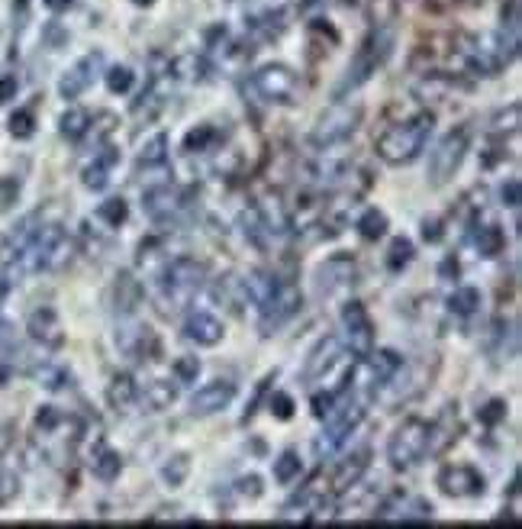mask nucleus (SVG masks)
<instances>
[{
	"label": "nucleus",
	"instance_id": "nucleus-36",
	"mask_svg": "<svg viewBox=\"0 0 522 529\" xmlns=\"http://www.w3.org/2000/svg\"><path fill=\"white\" fill-rule=\"evenodd\" d=\"M410 262H413V242L397 236L394 242H390V249H387V268L390 271H403Z\"/></svg>",
	"mask_w": 522,
	"mask_h": 529
},
{
	"label": "nucleus",
	"instance_id": "nucleus-16",
	"mask_svg": "<svg viewBox=\"0 0 522 529\" xmlns=\"http://www.w3.org/2000/svg\"><path fill=\"white\" fill-rule=\"evenodd\" d=\"M355 262L348 259V255H336V259H329L316 268V291L319 297L323 294H336L342 288H348V284L355 281Z\"/></svg>",
	"mask_w": 522,
	"mask_h": 529
},
{
	"label": "nucleus",
	"instance_id": "nucleus-33",
	"mask_svg": "<svg viewBox=\"0 0 522 529\" xmlns=\"http://www.w3.org/2000/svg\"><path fill=\"white\" fill-rule=\"evenodd\" d=\"M358 233H361V239H368V242H377L384 233H387V217L377 207H371V210H365L358 217Z\"/></svg>",
	"mask_w": 522,
	"mask_h": 529
},
{
	"label": "nucleus",
	"instance_id": "nucleus-51",
	"mask_svg": "<svg viewBox=\"0 0 522 529\" xmlns=\"http://www.w3.org/2000/svg\"><path fill=\"white\" fill-rule=\"evenodd\" d=\"M423 239H426V242H439V239H442V226L435 223V220H432V223L426 220V223H423Z\"/></svg>",
	"mask_w": 522,
	"mask_h": 529
},
{
	"label": "nucleus",
	"instance_id": "nucleus-27",
	"mask_svg": "<svg viewBox=\"0 0 522 529\" xmlns=\"http://www.w3.org/2000/svg\"><path fill=\"white\" fill-rule=\"evenodd\" d=\"M220 142H223V133L216 130L213 123H200V126H194V130L184 136V152L203 155V152H213Z\"/></svg>",
	"mask_w": 522,
	"mask_h": 529
},
{
	"label": "nucleus",
	"instance_id": "nucleus-24",
	"mask_svg": "<svg viewBox=\"0 0 522 529\" xmlns=\"http://www.w3.org/2000/svg\"><path fill=\"white\" fill-rule=\"evenodd\" d=\"M116 149H104L100 155H94V162L84 168V175H81V181H84V188H91V191H104L107 184H110V171H113V165H116Z\"/></svg>",
	"mask_w": 522,
	"mask_h": 529
},
{
	"label": "nucleus",
	"instance_id": "nucleus-50",
	"mask_svg": "<svg viewBox=\"0 0 522 529\" xmlns=\"http://www.w3.org/2000/svg\"><path fill=\"white\" fill-rule=\"evenodd\" d=\"M503 204H506V207H513V210L519 207V181H516V178L503 188Z\"/></svg>",
	"mask_w": 522,
	"mask_h": 529
},
{
	"label": "nucleus",
	"instance_id": "nucleus-52",
	"mask_svg": "<svg viewBox=\"0 0 522 529\" xmlns=\"http://www.w3.org/2000/svg\"><path fill=\"white\" fill-rule=\"evenodd\" d=\"M71 4H75V0H46V7H49V10H58V13L71 10Z\"/></svg>",
	"mask_w": 522,
	"mask_h": 529
},
{
	"label": "nucleus",
	"instance_id": "nucleus-40",
	"mask_svg": "<svg viewBox=\"0 0 522 529\" xmlns=\"http://www.w3.org/2000/svg\"><path fill=\"white\" fill-rule=\"evenodd\" d=\"M20 191H23L20 178H13V175L0 178V213H7V210H13V207H17Z\"/></svg>",
	"mask_w": 522,
	"mask_h": 529
},
{
	"label": "nucleus",
	"instance_id": "nucleus-47",
	"mask_svg": "<svg viewBox=\"0 0 522 529\" xmlns=\"http://www.w3.org/2000/svg\"><path fill=\"white\" fill-rule=\"evenodd\" d=\"M271 413L278 420H290V417H294V400H290L287 394H274L271 397Z\"/></svg>",
	"mask_w": 522,
	"mask_h": 529
},
{
	"label": "nucleus",
	"instance_id": "nucleus-18",
	"mask_svg": "<svg viewBox=\"0 0 522 529\" xmlns=\"http://www.w3.org/2000/svg\"><path fill=\"white\" fill-rule=\"evenodd\" d=\"M329 520L332 517V504L316 491H303L300 497H294L290 504L284 507L281 520L290 523V520H300V523H313V520Z\"/></svg>",
	"mask_w": 522,
	"mask_h": 529
},
{
	"label": "nucleus",
	"instance_id": "nucleus-19",
	"mask_svg": "<svg viewBox=\"0 0 522 529\" xmlns=\"http://www.w3.org/2000/svg\"><path fill=\"white\" fill-rule=\"evenodd\" d=\"M339 355H342V339H336V336L319 339L316 349L310 352V359H307V368H303V381L313 384L319 378H326V371L339 362Z\"/></svg>",
	"mask_w": 522,
	"mask_h": 529
},
{
	"label": "nucleus",
	"instance_id": "nucleus-44",
	"mask_svg": "<svg viewBox=\"0 0 522 529\" xmlns=\"http://www.w3.org/2000/svg\"><path fill=\"white\" fill-rule=\"evenodd\" d=\"M339 394H342V391H339ZM339 394H316V397H313V417H316V420H326L329 413L336 410Z\"/></svg>",
	"mask_w": 522,
	"mask_h": 529
},
{
	"label": "nucleus",
	"instance_id": "nucleus-21",
	"mask_svg": "<svg viewBox=\"0 0 522 529\" xmlns=\"http://www.w3.org/2000/svg\"><path fill=\"white\" fill-rule=\"evenodd\" d=\"M184 336L197 346H220L223 342V323L213 313H191L184 323Z\"/></svg>",
	"mask_w": 522,
	"mask_h": 529
},
{
	"label": "nucleus",
	"instance_id": "nucleus-32",
	"mask_svg": "<svg viewBox=\"0 0 522 529\" xmlns=\"http://www.w3.org/2000/svg\"><path fill=\"white\" fill-rule=\"evenodd\" d=\"M448 310L455 317H471V313L481 310V291L477 288H458L452 297H448Z\"/></svg>",
	"mask_w": 522,
	"mask_h": 529
},
{
	"label": "nucleus",
	"instance_id": "nucleus-46",
	"mask_svg": "<svg viewBox=\"0 0 522 529\" xmlns=\"http://www.w3.org/2000/svg\"><path fill=\"white\" fill-rule=\"evenodd\" d=\"M39 381H42V388L58 391V388H65L68 375H65L62 368H46V371H39Z\"/></svg>",
	"mask_w": 522,
	"mask_h": 529
},
{
	"label": "nucleus",
	"instance_id": "nucleus-22",
	"mask_svg": "<svg viewBox=\"0 0 522 529\" xmlns=\"http://www.w3.org/2000/svg\"><path fill=\"white\" fill-rule=\"evenodd\" d=\"M29 336L42 346H58L62 342V323H58V313L52 307H39L33 317H29Z\"/></svg>",
	"mask_w": 522,
	"mask_h": 529
},
{
	"label": "nucleus",
	"instance_id": "nucleus-20",
	"mask_svg": "<svg viewBox=\"0 0 522 529\" xmlns=\"http://www.w3.org/2000/svg\"><path fill=\"white\" fill-rule=\"evenodd\" d=\"M368 359V388L377 394L381 388H387L390 381H394V375L403 368V359L397 352H390V349H381V352H368L365 355Z\"/></svg>",
	"mask_w": 522,
	"mask_h": 529
},
{
	"label": "nucleus",
	"instance_id": "nucleus-55",
	"mask_svg": "<svg viewBox=\"0 0 522 529\" xmlns=\"http://www.w3.org/2000/svg\"><path fill=\"white\" fill-rule=\"evenodd\" d=\"M133 4H136V7H152L155 0H133Z\"/></svg>",
	"mask_w": 522,
	"mask_h": 529
},
{
	"label": "nucleus",
	"instance_id": "nucleus-8",
	"mask_svg": "<svg viewBox=\"0 0 522 529\" xmlns=\"http://www.w3.org/2000/svg\"><path fill=\"white\" fill-rule=\"evenodd\" d=\"M300 307H303L300 291L294 288V284L278 281V284H274V291L258 304V330H261V336H271L274 330H281L290 317H297Z\"/></svg>",
	"mask_w": 522,
	"mask_h": 529
},
{
	"label": "nucleus",
	"instance_id": "nucleus-39",
	"mask_svg": "<svg viewBox=\"0 0 522 529\" xmlns=\"http://www.w3.org/2000/svg\"><path fill=\"white\" fill-rule=\"evenodd\" d=\"M187 471H191V459H187V455H174V459L165 462L162 478H165V484H171V488H178V484H184Z\"/></svg>",
	"mask_w": 522,
	"mask_h": 529
},
{
	"label": "nucleus",
	"instance_id": "nucleus-17",
	"mask_svg": "<svg viewBox=\"0 0 522 529\" xmlns=\"http://www.w3.org/2000/svg\"><path fill=\"white\" fill-rule=\"evenodd\" d=\"M232 397H236V384L232 381H210L191 397V413L194 417H210V413L226 410Z\"/></svg>",
	"mask_w": 522,
	"mask_h": 529
},
{
	"label": "nucleus",
	"instance_id": "nucleus-11",
	"mask_svg": "<svg viewBox=\"0 0 522 529\" xmlns=\"http://www.w3.org/2000/svg\"><path fill=\"white\" fill-rule=\"evenodd\" d=\"M342 346L355 355V359H365V355L374 349V323L368 317L365 304H345L342 310Z\"/></svg>",
	"mask_w": 522,
	"mask_h": 529
},
{
	"label": "nucleus",
	"instance_id": "nucleus-37",
	"mask_svg": "<svg viewBox=\"0 0 522 529\" xmlns=\"http://www.w3.org/2000/svg\"><path fill=\"white\" fill-rule=\"evenodd\" d=\"M300 471H303V462H300V455H297V452H284L281 459L274 462V478H278L281 484L297 481V478H300Z\"/></svg>",
	"mask_w": 522,
	"mask_h": 529
},
{
	"label": "nucleus",
	"instance_id": "nucleus-28",
	"mask_svg": "<svg viewBox=\"0 0 522 529\" xmlns=\"http://www.w3.org/2000/svg\"><path fill=\"white\" fill-rule=\"evenodd\" d=\"M91 471H94V478H100V481H116V478H120V471H123V459L110 446L100 442V446L91 452Z\"/></svg>",
	"mask_w": 522,
	"mask_h": 529
},
{
	"label": "nucleus",
	"instance_id": "nucleus-43",
	"mask_svg": "<svg viewBox=\"0 0 522 529\" xmlns=\"http://www.w3.org/2000/svg\"><path fill=\"white\" fill-rule=\"evenodd\" d=\"M174 378H178L181 384H194L200 378V362L191 359V355H181V359L174 362Z\"/></svg>",
	"mask_w": 522,
	"mask_h": 529
},
{
	"label": "nucleus",
	"instance_id": "nucleus-10",
	"mask_svg": "<svg viewBox=\"0 0 522 529\" xmlns=\"http://www.w3.org/2000/svg\"><path fill=\"white\" fill-rule=\"evenodd\" d=\"M187 207H191V194L178 184H158L142 194V210L155 223H178Z\"/></svg>",
	"mask_w": 522,
	"mask_h": 529
},
{
	"label": "nucleus",
	"instance_id": "nucleus-12",
	"mask_svg": "<svg viewBox=\"0 0 522 529\" xmlns=\"http://www.w3.org/2000/svg\"><path fill=\"white\" fill-rule=\"evenodd\" d=\"M326 420L329 423H326L323 436L316 439V455H319V459H329V455H336L345 446L348 436H352L361 426V420H365V407H342V413L332 410Z\"/></svg>",
	"mask_w": 522,
	"mask_h": 529
},
{
	"label": "nucleus",
	"instance_id": "nucleus-26",
	"mask_svg": "<svg viewBox=\"0 0 522 529\" xmlns=\"http://www.w3.org/2000/svg\"><path fill=\"white\" fill-rule=\"evenodd\" d=\"M113 297H116V310L123 313V317H133L136 307H139V300H142V288H139V281L133 275H123L116 278V288H113Z\"/></svg>",
	"mask_w": 522,
	"mask_h": 529
},
{
	"label": "nucleus",
	"instance_id": "nucleus-45",
	"mask_svg": "<svg viewBox=\"0 0 522 529\" xmlns=\"http://www.w3.org/2000/svg\"><path fill=\"white\" fill-rule=\"evenodd\" d=\"M17 94H20L17 75H0V107L10 104V100H17Z\"/></svg>",
	"mask_w": 522,
	"mask_h": 529
},
{
	"label": "nucleus",
	"instance_id": "nucleus-34",
	"mask_svg": "<svg viewBox=\"0 0 522 529\" xmlns=\"http://www.w3.org/2000/svg\"><path fill=\"white\" fill-rule=\"evenodd\" d=\"M97 220L116 230V226H123L129 220V204L123 197H110V200H104V204L97 207Z\"/></svg>",
	"mask_w": 522,
	"mask_h": 529
},
{
	"label": "nucleus",
	"instance_id": "nucleus-53",
	"mask_svg": "<svg viewBox=\"0 0 522 529\" xmlns=\"http://www.w3.org/2000/svg\"><path fill=\"white\" fill-rule=\"evenodd\" d=\"M7 381H10V368H7L4 362H0V388H4Z\"/></svg>",
	"mask_w": 522,
	"mask_h": 529
},
{
	"label": "nucleus",
	"instance_id": "nucleus-2",
	"mask_svg": "<svg viewBox=\"0 0 522 529\" xmlns=\"http://www.w3.org/2000/svg\"><path fill=\"white\" fill-rule=\"evenodd\" d=\"M432 130H435V113L429 110L416 113V117L390 126V130L377 139V155H381L387 165H410L423 155Z\"/></svg>",
	"mask_w": 522,
	"mask_h": 529
},
{
	"label": "nucleus",
	"instance_id": "nucleus-38",
	"mask_svg": "<svg viewBox=\"0 0 522 529\" xmlns=\"http://www.w3.org/2000/svg\"><path fill=\"white\" fill-rule=\"evenodd\" d=\"M104 78H107V88H110V94H129V88H133V81H136L133 68H126V65H116V68H110Z\"/></svg>",
	"mask_w": 522,
	"mask_h": 529
},
{
	"label": "nucleus",
	"instance_id": "nucleus-30",
	"mask_svg": "<svg viewBox=\"0 0 522 529\" xmlns=\"http://www.w3.org/2000/svg\"><path fill=\"white\" fill-rule=\"evenodd\" d=\"M87 130H91V113L81 110V107L65 110V113H62V120H58V133H62L65 139H71V142L84 139Z\"/></svg>",
	"mask_w": 522,
	"mask_h": 529
},
{
	"label": "nucleus",
	"instance_id": "nucleus-1",
	"mask_svg": "<svg viewBox=\"0 0 522 529\" xmlns=\"http://www.w3.org/2000/svg\"><path fill=\"white\" fill-rule=\"evenodd\" d=\"M390 52H394V30H390L387 23H374L371 33L361 39L358 52L352 55V62H348V68H345V75L336 88V100L358 91L361 84H368L377 75V68H384Z\"/></svg>",
	"mask_w": 522,
	"mask_h": 529
},
{
	"label": "nucleus",
	"instance_id": "nucleus-42",
	"mask_svg": "<svg viewBox=\"0 0 522 529\" xmlns=\"http://www.w3.org/2000/svg\"><path fill=\"white\" fill-rule=\"evenodd\" d=\"M477 420L484 426H497L506 420V400H487V404L477 410Z\"/></svg>",
	"mask_w": 522,
	"mask_h": 529
},
{
	"label": "nucleus",
	"instance_id": "nucleus-9",
	"mask_svg": "<svg viewBox=\"0 0 522 529\" xmlns=\"http://www.w3.org/2000/svg\"><path fill=\"white\" fill-rule=\"evenodd\" d=\"M468 146H471V130L468 126H458V130L448 133L435 152L429 155V181L432 184H448L455 178V171L461 168L464 155H468Z\"/></svg>",
	"mask_w": 522,
	"mask_h": 529
},
{
	"label": "nucleus",
	"instance_id": "nucleus-41",
	"mask_svg": "<svg viewBox=\"0 0 522 529\" xmlns=\"http://www.w3.org/2000/svg\"><path fill=\"white\" fill-rule=\"evenodd\" d=\"M36 133V117L29 110H17L10 117V136H17V139H29Z\"/></svg>",
	"mask_w": 522,
	"mask_h": 529
},
{
	"label": "nucleus",
	"instance_id": "nucleus-6",
	"mask_svg": "<svg viewBox=\"0 0 522 529\" xmlns=\"http://www.w3.org/2000/svg\"><path fill=\"white\" fill-rule=\"evenodd\" d=\"M426 455H429V423L419 417L403 420L387 442V462L397 471H410L423 462Z\"/></svg>",
	"mask_w": 522,
	"mask_h": 529
},
{
	"label": "nucleus",
	"instance_id": "nucleus-23",
	"mask_svg": "<svg viewBox=\"0 0 522 529\" xmlns=\"http://www.w3.org/2000/svg\"><path fill=\"white\" fill-rule=\"evenodd\" d=\"M368 471V452L361 449L358 455H352V459H345L339 468H336V475H332V491L336 494H345V491H352L355 484L361 481V475Z\"/></svg>",
	"mask_w": 522,
	"mask_h": 529
},
{
	"label": "nucleus",
	"instance_id": "nucleus-29",
	"mask_svg": "<svg viewBox=\"0 0 522 529\" xmlns=\"http://www.w3.org/2000/svg\"><path fill=\"white\" fill-rule=\"evenodd\" d=\"M107 400H110V407L113 410H129L139 400V384L133 381V375H116L110 381V388H107Z\"/></svg>",
	"mask_w": 522,
	"mask_h": 529
},
{
	"label": "nucleus",
	"instance_id": "nucleus-25",
	"mask_svg": "<svg viewBox=\"0 0 522 529\" xmlns=\"http://www.w3.org/2000/svg\"><path fill=\"white\" fill-rule=\"evenodd\" d=\"M139 400L152 413H162L174 404V400H178V388H174L171 381H149L145 384V391H139Z\"/></svg>",
	"mask_w": 522,
	"mask_h": 529
},
{
	"label": "nucleus",
	"instance_id": "nucleus-54",
	"mask_svg": "<svg viewBox=\"0 0 522 529\" xmlns=\"http://www.w3.org/2000/svg\"><path fill=\"white\" fill-rule=\"evenodd\" d=\"M7 291H10V281H7L4 275H0V297H4Z\"/></svg>",
	"mask_w": 522,
	"mask_h": 529
},
{
	"label": "nucleus",
	"instance_id": "nucleus-14",
	"mask_svg": "<svg viewBox=\"0 0 522 529\" xmlns=\"http://www.w3.org/2000/svg\"><path fill=\"white\" fill-rule=\"evenodd\" d=\"M439 488L448 497H481L487 491V481L481 471L471 465H448L439 475Z\"/></svg>",
	"mask_w": 522,
	"mask_h": 529
},
{
	"label": "nucleus",
	"instance_id": "nucleus-3",
	"mask_svg": "<svg viewBox=\"0 0 522 529\" xmlns=\"http://www.w3.org/2000/svg\"><path fill=\"white\" fill-rule=\"evenodd\" d=\"M203 281H207V265L203 262L187 259V255L168 262L162 275H158V294H155L158 310L168 313V317L184 310L191 304V297L203 288Z\"/></svg>",
	"mask_w": 522,
	"mask_h": 529
},
{
	"label": "nucleus",
	"instance_id": "nucleus-31",
	"mask_svg": "<svg viewBox=\"0 0 522 529\" xmlns=\"http://www.w3.org/2000/svg\"><path fill=\"white\" fill-rule=\"evenodd\" d=\"M162 165H168V136L155 133L139 149V168H162Z\"/></svg>",
	"mask_w": 522,
	"mask_h": 529
},
{
	"label": "nucleus",
	"instance_id": "nucleus-7",
	"mask_svg": "<svg viewBox=\"0 0 522 529\" xmlns=\"http://www.w3.org/2000/svg\"><path fill=\"white\" fill-rule=\"evenodd\" d=\"M358 123H361V107L358 104H336L316 120L310 142L316 149H332V146H339V142H345L348 136H352L358 130Z\"/></svg>",
	"mask_w": 522,
	"mask_h": 529
},
{
	"label": "nucleus",
	"instance_id": "nucleus-35",
	"mask_svg": "<svg viewBox=\"0 0 522 529\" xmlns=\"http://www.w3.org/2000/svg\"><path fill=\"white\" fill-rule=\"evenodd\" d=\"M506 246V236L500 226H484L481 233H477V252L484 255V259H497Z\"/></svg>",
	"mask_w": 522,
	"mask_h": 529
},
{
	"label": "nucleus",
	"instance_id": "nucleus-49",
	"mask_svg": "<svg viewBox=\"0 0 522 529\" xmlns=\"http://www.w3.org/2000/svg\"><path fill=\"white\" fill-rule=\"evenodd\" d=\"M239 494H242V497H252V500L261 497V481H258L255 475H252V478H242V481H239Z\"/></svg>",
	"mask_w": 522,
	"mask_h": 529
},
{
	"label": "nucleus",
	"instance_id": "nucleus-4",
	"mask_svg": "<svg viewBox=\"0 0 522 529\" xmlns=\"http://www.w3.org/2000/svg\"><path fill=\"white\" fill-rule=\"evenodd\" d=\"M516 46V33H481L464 46V62H468L474 75L493 78L516 59Z\"/></svg>",
	"mask_w": 522,
	"mask_h": 529
},
{
	"label": "nucleus",
	"instance_id": "nucleus-48",
	"mask_svg": "<svg viewBox=\"0 0 522 529\" xmlns=\"http://www.w3.org/2000/svg\"><path fill=\"white\" fill-rule=\"evenodd\" d=\"M58 423H62V413H58L55 407H39V413H36L39 430H55Z\"/></svg>",
	"mask_w": 522,
	"mask_h": 529
},
{
	"label": "nucleus",
	"instance_id": "nucleus-5",
	"mask_svg": "<svg viewBox=\"0 0 522 529\" xmlns=\"http://www.w3.org/2000/svg\"><path fill=\"white\" fill-rule=\"evenodd\" d=\"M245 91L252 97H258L261 104H294L300 97V78L294 68H287L281 62L261 65L258 71H252L249 81H245Z\"/></svg>",
	"mask_w": 522,
	"mask_h": 529
},
{
	"label": "nucleus",
	"instance_id": "nucleus-15",
	"mask_svg": "<svg viewBox=\"0 0 522 529\" xmlns=\"http://www.w3.org/2000/svg\"><path fill=\"white\" fill-rule=\"evenodd\" d=\"M116 349H120L126 359L145 362L158 352V339L145 323H123L120 333H116Z\"/></svg>",
	"mask_w": 522,
	"mask_h": 529
},
{
	"label": "nucleus",
	"instance_id": "nucleus-13",
	"mask_svg": "<svg viewBox=\"0 0 522 529\" xmlns=\"http://www.w3.org/2000/svg\"><path fill=\"white\" fill-rule=\"evenodd\" d=\"M100 71H104V52L91 49L87 55H81V59L71 65L62 78H58V97H62V100H78L100 78Z\"/></svg>",
	"mask_w": 522,
	"mask_h": 529
}]
</instances>
